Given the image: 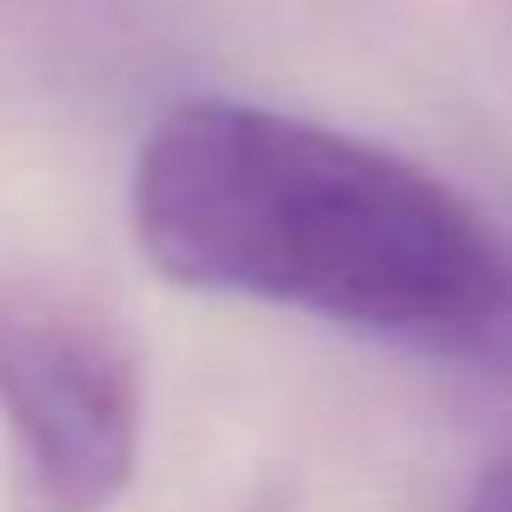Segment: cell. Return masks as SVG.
<instances>
[{
    "instance_id": "1",
    "label": "cell",
    "mask_w": 512,
    "mask_h": 512,
    "mask_svg": "<svg viewBox=\"0 0 512 512\" xmlns=\"http://www.w3.org/2000/svg\"><path fill=\"white\" fill-rule=\"evenodd\" d=\"M127 217L145 266L175 290L512 380L506 229L380 139L241 97H187L139 139Z\"/></svg>"
},
{
    "instance_id": "2",
    "label": "cell",
    "mask_w": 512,
    "mask_h": 512,
    "mask_svg": "<svg viewBox=\"0 0 512 512\" xmlns=\"http://www.w3.org/2000/svg\"><path fill=\"white\" fill-rule=\"evenodd\" d=\"M0 434L13 512H115L145 452V362L73 278H0Z\"/></svg>"
},
{
    "instance_id": "3",
    "label": "cell",
    "mask_w": 512,
    "mask_h": 512,
    "mask_svg": "<svg viewBox=\"0 0 512 512\" xmlns=\"http://www.w3.org/2000/svg\"><path fill=\"white\" fill-rule=\"evenodd\" d=\"M464 512H512V458H494L482 464V476L470 482V500Z\"/></svg>"
}]
</instances>
